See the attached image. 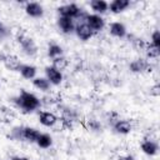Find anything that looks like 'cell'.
Instances as JSON below:
<instances>
[{
  "instance_id": "1",
  "label": "cell",
  "mask_w": 160,
  "mask_h": 160,
  "mask_svg": "<svg viewBox=\"0 0 160 160\" xmlns=\"http://www.w3.org/2000/svg\"><path fill=\"white\" fill-rule=\"evenodd\" d=\"M12 101L19 109H21L26 114L34 112L41 106V100L35 94H32L30 91H26L24 89H21L19 95L15 96Z\"/></svg>"
},
{
  "instance_id": "2",
  "label": "cell",
  "mask_w": 160,
  "mask_h": 160,
  "mask_svg": "<svg viewBox=\"0 0 160 160\" xmlns=\"http://www.w3.org/2000/svg\"><path fill=\"white\" fill-rule=\"evenodd\" d=\"M58 12H59V16H66V18L79 20V21L85 20V18L88 15V12H85L84 9L80 8L75 2H69V4H64V5L59 6Z\"/></svg>"
},
{
  "instance_id": "3",
  "label": "cell",
  "mask_w": 160,
  "mask_h": 160,
  "mask_svg": "<svg viewBox=\"0 0 160 160\" xmlns=\"http://www.w3.org/2000/svg\"><path fill=\"white\" fill-rule=\"evenodd\" d=\"M18 42H19V46L21 49V51L26 55V56H35L38 54V45L36 42L34 41L32 38L28 36L25 32H19L18 34Z\"/></svg>"
},
{
  "instance_id": "4",
  "label": "cell",
  "mask_w": 160,
  "mask_h": 160,
  "mask_svg": "<svg viewBox=\"0 0 160 160\" xmlns=\"http://www.w3.org/2000/svg\"><path fill=\"white\" fill-rule=\"evenodd\" d=\"M75 35L78 36V39H80L81 41H88L90 40L95 32L90 29V26L85 22V20H81V21H78L75 24V30H74Z\"/></svg>"
},
{
  "instance_id": "5",
  "label": "cell",
  "mask_w": 160,
  "mask_h": 160,
  "mask_svg": "<svg viewBox=\"0 0 160 160\" xmlns=\"http://www.w3.org/2000/svg\"><path fill=\"white\" fill-rule=\"evenodd\" d=\"M0 61L4 64V66L9 70V71H19L20 66L22 65V62L19 60L18 56L11 55V54H0Z\"/></svg>"
},
{
  "instance_id": "6",
  "label": "cell",
  "mask_w": 160,
  "mask_h": 160,
  "mask_svg": "<svg viewBox=\"0 0 160 160\" xmlns=\"http://www.w3.org/2000/svg\"><path fill=\"white\" fill-rule=\"evenodd\" d=\"M85 22L90 26V29L94 31V32H99V31H101L102 29H104V26H105V20H104V18L101 16V15H96V14H89L88 12V15H86V18H85Z\"/></svg>"
},
{
  "instance_id": "7",
  "label": "cell",
  "mask_w": 160,
  "mask_h": 160,
  "mask_svg": "<svg viewBox=\"0 0 160 160\" xmlns=\"http://www.w3.org/2000/svg\"><path fill=\"white\" fill-rule=\"evenodd\" d=\"M44 72H45V78L48 79V81H49L50 85H52V86L60 85V84L62 82V80H64L62 72L59 71V70H56V69L52 68L51 65L46 66V68L44 69Z\"/></svg>"
},
{
  "instance_id": "8",
  "label": "cell",
  "mask_w": 160,
  "mask_h": 160,
  "mask_svg": "<svg viewBox=\"0 0 160 160\" xmlns=\"http://www.w3.org/2000/svg\"><path fill=\"white\" fill-rule=\"evenodd\" d=\"M25 14L32 19H40L44 15V6L36 1H28L24 6Z\"/></svg>"
},
{
  "instance_id": "9",
  "label": "cell",
  "mask_w": 160,
  "mask_h": 160,
  "mask_svg": "<svg viewBox=\"0 0 160 160\" xmlns=\"http://www.w3.org/2000/svg\"><path fill=\"white\" fill-rule=\"evenodd\" d=\"M129 70L134 74H142L150 70V62L146 59L138 58L129 64Z\"/></svg>"
},
{
  "instance_id": "10",
  "label": "cell",
  "mask_w": 160,
  "mask_h": 160,
  "mask_svg": "<svg viewBox=\"0 0 160 160\" xmlns=\"http://www.w3.org/2000/svg\"><path fill=\"white\" fill-rule=\"evenodd\" d=\"M56 24H58L59 30L65 35L72 34L75 30V20L74 19H70L66 16H59Z\"/></svg>"
},
{
  "instance_id": "11",
  "label": "cell",
  "mask_w": 160,
  "mask_h": 160,
  "mask_svg": "<svg viewBox=\"0 0 160 160\" xmlns=\"http://www.w3.org/2000/svg\"><path fill=\"white\" fill-rule=\"evenodd\" d=\"M111 126H112L114 132H116L119 135H128L132 130L131 121L130 120H126V119H118L115 122H112Z\"/></svg>"
},
{
  "instance_id": "12",
  "label": "cell",
  "mask_w": 160,
  "mask_h": 160,
  "mask_svg": "<svg viewBox=\"0 0 160 160\" xmlns=\"http://www.w3.org/2000/svg\"><path fill=\"white\" fill-rule=\"evenodd\" d=\"M59 121V118L56 116V114H54L52 111H40L39 112V122L42 126L46 128H52L56 125V122Z\"/></svg>"
},
{
  "instance_id": "13",
  "label": "cell",
  "mask_w": 160,
  "mask_h": 160,
  "mask_svg": "<svg viewBox=\"0 0 160 160\" xmlns=\"http://www.w3.org/2000/svg\"><path fill=\"white\" fill-rule=\"evenodd\" d=\"M141 151L148 156H155L159 152V144L152 139H144L140 144Z\"/></svg>"
},
{
  "instance_id": "14",
  "label": "cell",
  "mask_w": 160,
  "mask_h": 160,
  "mask_svg": "<svg viewBox=\"0 0 160 160\" xmlns=\"http://www.w3.org/2000/svg\"><path fill=\"white\" fill-rule=\"evenodd\" d=\"M109 34L111 36H114V38L122 39V38L128 36V30H126V26L124 25V22H121V21H112L109 25Z\"/></svg>"
},
{
  "instance_id": "15",
  "label": "cell",
  "mask_w": 160,
  "mask_h": 160,
  "mask_svg": "<svg viewBox=\"0 0 160 160\" xmlns=\"http://www.w3.org/2000/svg\"><path fill=\"white\" fill-rule=\"evenodd\" d=\"M89 5L92 14L96 15H102L109 10V2L105 0H91Z\"/></svg>"
},
{
  "instance_id": "16",
  "label": "cell",
  "mask_w": 160,
  "mask_h": 160,
  "mask_svg": "<svg viewBox=\"0 0 160 160\" xmlns=\"http://www.w3.org/2000/svg\"><path fill=\"white\" fill-rule=\"evenodd\" d=\"M129 6H130L129 0H112L109 4V10L112 14H120V12H124Z\"/></svg>"
},
{
  "instance_id": "17",
  "label": "cell",
  "mask_w": 160,
  "mask_h": 160,
  "mask_svg": "<svg viewBox=\"0 0 160 160\" xmlns=\"http://www.w3.org/2000/svg\"><path fill=\"white\" fill-rule=\"evenodd\" d=\"M20 75L26 79V80H32L34 78H36V72H38V69L36 66H34L32 64H22L20 66V70H19Z\"/></svg>"
},
{
  "instance_id": "18",
  "label": "cell",
  "mask_w": 160,
  "mask_h": 160,
  "mask_svg": "<svg viewBox=\"0 0 160 160\" xmlns=\"http://www.w3.org/2000/svg\"><path fill=\"white\" fill-rule=\"evenodd\" d=\"M31 82H32V85H34L35 89H38L40 91H44V92L49 91L50 88H51L50 82L48 81V79L45 76H36V78H34L31 80Z\"/></svg>"
},
{
  "instance_id": "19",
  "label": "cell",
  "mask_w": 160,
  "mask_h": 160,
  "mask_svg": "<svg viewBox=\"0 0 160 160\" xmlns=\"http://www.w3.org/2000/svg\"><path fill=\"white\" fill-rule=\"evenodd\" d=\"M39 135H40V131L38 129H35L32 126H24V134H22V136H24V140L25 141L34 144V142H36Z\"/></svg>"
},
{
  "instance_id": "20",
  "label": "cell",
  "mask_w": 160,
  "mask_h": 160,
  "mask_svg": "<svg viewBox=\"0 0 160 160\" xmlns=\"http://www.w3.org/2000/svg\"><path fill=\"white\" fill-rule=\"evenodd\" d=\"M40 149H49L52 145V136L48 132H40L36 142H35Z\"/></svg>"
},
{
  "instance_id": "21",
  "label": "cell",
  "mask_w": 160,
  "mask_h": 160,
  "mask_svg": "<svg viewBox=\"0 0 160 160\" xmlns=\"http://www.w3.org/2000/svg\"><path fill=\"white\" fill-rule=\"evenodd\" d=\"M68 65H69V60H68L64 55L51 59V66L55 68L56 70L61 71V72H62V70H65V69L68 68Z\"/></svg>"
},
{
  "instance_id": "22",
  "label": "cell",
  "mask_w": 160,
  "mask_h": 160,
  "mask_svg": "<svg viewBox=\"0 0 160 160\" xmlns=\"http://www.w3.org/2000/svg\"><path fill=\"white\" fill-rule=\"evenodd\" d=\"M64 52L62 48L56 44V42H50L49 46H48V56L50 59H54V58H58V56H61Z\"/></svg>"
},
{
  "instance_id": "23",
  "label": "cell",
  "mask_w": 160,
  "mask_h": 160,
  "mask_svg": "<svg viewBox=\"0 0 160 160\" xmlns=\"http://www.w3.org/2000/svg\"><path fill=\"white\" fill-rule=\"evenodd\" d=\"M24 126H14L11 130H10V134H9V138L14 141H22L24 140Z\"/></svg>"
},
{
  "instance_id": "24",
  "label": "cell",
  "mask_w": 160,
  "mask_h": 160,
  "mask_svg": "<svg viewBox=\"0 0 160 160\" xmlns=\"http://www.w3.org/2000/svg\"><path fill=\"white\" fill-rule=\"evenodd\" d=\"M144 51H145L148 59H158V58H159V54H160V49L152 46L150 42H146V44H145Z\"/></svg>"
},
{
  "instance_id": "25",
  "label": "cell",
  "mask_w": 160,
  "mask_h": 160,
  "mask_svg": "<svg viewBox=\"0 0 160 160\" xmlns=\"http://www.w3.org/2000/svg\"><path fill=\"white\" fill-rule=\"evenodd\" d=\"M150 44L158 49H160V31L159 30H154L151 36H150Z\"/></svg>"
},
{
  "instance_id": "26",
  "label": "cell",
  "mask_w": 160,
  "mask_h": 160,
  "mask_svg": "<svg viewBox=\"0 0 160 160\" xmlns=\"http://www.w3.org/2000/svg\"><path fill=\"white\" fill-rule=\"evenodd\" d=\"M11 31L9 29V26H6L1 20H0V40H5L10 36Z\"/></svg>"
},
{
  "instance_id": "27",
  "label": "cell",
  "mask_w": 160,
  "mask_h": 160,
  "mask_svg": "<svg viewBox=\"0 0 160 160\" xmlns=\"http://www.w3.org/2000/svg\"><path fill=\"white\" fill-rule=\"evenodd\" d=\"M88 125H89L90 130H92V131H99L101 129V124L98 120H95V119H90L88 121Z\"/></svg>"
},
{
  "instance_id": "28",
  "label": "cell",
  "mask_w": 160,
  "mask_h": 160,
  "mask_svg": "<svg viewBox=\"0 0 160 160\" xmlns=\"http://www.w3.org/2000/svg\"><path fill=\"white\" fill-rule=\"evenodd\" d=\"M159 92H160V91H159V85L155 84V85L150 89V94H151L152 96H159Z\"/></svg>"
},
{
  "instance_id": "29",
  "label": "cell",
  "mask_w": 160,
  "mask_h": 160,
  "mask_svg": "<svg viewBox=\"0 0 160 160\" xmlns=\"http://www.w3.org/2000/svg\"><path fill=\"white\" fill-rule=\"evenodd\" d=\"M118 160H135V158L132 155H120Z\"/></svg>"
},
{
  "instance_id": "30",
  "label": "cell",
  "mask_w": 160,
  "mask_h": 160,
  "mask_svg": "<svg viewBox=\"0 0 160 160\" xmlns=\"http://www.w3.org/2000/svg\"><path fill=\"white\" fill-rule=\"evenodd\" d=\"M10 160H28V159L22 158V156H12V158H10Z\"/></svg>"
},
{
  "instance_id": "31",
  "label": "cell",
  "mask_w": 160,
  "mask_h": 160,
  "mask_svg": "<svg viewBox=\"0 0 160 160\" xmlns=\"http://www.w3.org/2000/svg\"><path fill=\"white\" fill-rule=\"evenodd\" d=\"M0 160H2V159H0Z\"/></svg>"
}]
</instances>
